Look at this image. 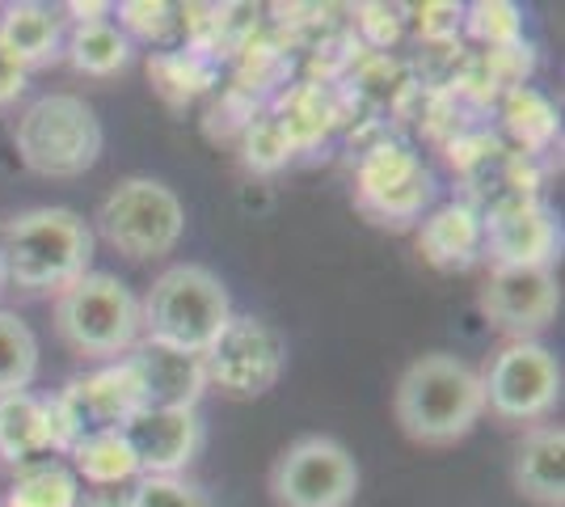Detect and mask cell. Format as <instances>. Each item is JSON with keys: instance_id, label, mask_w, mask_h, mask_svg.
<instances>
[{"instance_id": "4fadbf2b", "label": "cell", "mask_w": 565, "mask_h": 507, "mask_svg": "<svg viewBox=\"0 0 565 507\" xmlns=\"http://www.w3.org/2000/svg\"><path fill=\"white\" fill-rule=\"evenodd\" d=\"M122 440L140 478H178V469H186L203 448V419L190 406H143L127 419Z\"/></svg>"}, {"instance_id": "603a6c76", "label": "cell", "mask_w": 565, "mask_h": 507, "mask_svg": "<svg viewBox=\"0 0 565 507\" xmlns=\"http://www.w3.org/2000/svg\"><path fill=\"white\" fill-rule=\"evenodd\" d=\"M9 507H76L81 490H76V474L60 461H34L18 474V483L9 490Z\"/></svg>"}, {"instance_id": "9a60e30c", "label": "cell", "mask_w": 565, "mask_h": 507, "mask_svg": "<svg viewBox=\"0 0 565 507\" xmlns=\"http://www.w3.org/2000/svg\"><path fill=\"white\" fill-rule=\"evenodd\" d=\"M127 368L140 381L143 406H199L203 389H207V368L203 356L173 351L161 342H140L136 356H127Z\"/></svg>"}, {"instance_id": "7402d4cb", "label": "cell", "mask_w": 565, "mask_h": 507, "mask_svg": "<svg viewBox=\"0 0 565 507\" xmlns=\"http://www.w3.org/2000/svg\"><path fill=\"white\" fill-rule=\"evenodd\" d=\"M34 377H39V338L18 314L0 309V398L30 393Z\"/></svg>"}, {"instance_id": "cb8c5ba5", "label": "cell", "mask_w": 565, "mask_h": 507, "mask_svg": "<svg viewBox=\"0 0 565 507\" xmlns=\"http://www.w3.org/2000/svg\"><path fill=\"white\" fill-rule=\"evenodd\" d=\"M502 119H507V127H511V136H515L519 145L532 148V152H541V148L557 136V115H553L548 97H541L532 85H515V89L507 94Z\"/></svg>"}, {"instance_id": "ba28073f", "label": "cell", "mask_w": 565, "mask_h": 507, "mask_svg": "<svg viewBox=\"0 0 565 507\" xmlns=\"http://www.w3.org/2000/svg\"><path fill=\"white\" fill-rule=\"evenodd\" d=\"M203 368H207V385L236 402H254L279 385L287 368V342L270 321L233 314L212 347L203 351Z\"/></svg>"}, {"instance_id": "e0dca14e", "label": "cell", "mask_w": 565, "mask_h": 507, "mask_svg": "<svg viewBox=\"0 0 565 507\" xmlns=\"http://www.w3.org/2000/svg\"><path fill=\"white\" fill-rule=\"evenodd\" d=\"M418 254L435 271H465L481 254V212L469 203H444L418 229Z\"/></svg>"}, {"instance_id": "7a4b0ae2", "label": "cell", "mask_w": 565, "mask_h": 507, "mask_svg": "<svg viewBox=\"0 0 565 507\" xmlns=\"http://www.w3.org/2000/svg\"><path fill=\"white\" fill-rule=\"evenodd\" d=\"M94 263V229L72 208H30L0 224V275L25 292H64Z\"/></svg>"}, {"instance_id": "52a82bcc", "label": "cell", "mask_w": 565, "mask_h": 507, "mask_svg": "<svg viewBox=\"0 0 565 507\" xmlns=\"http://www.w3.org/2000/svg\"><path fill=\"white\" fill-rule=\"evenodd\" d=\"M359 495V465L333 435H300L270 465L275 507H351Z\"/></svg>"}, {"instance_id": "6da1fadb", "label": "cell", "mask_w": 565, "mask_h": 507, "mask_svg": "<svg viewBox=\"0 0 565 507\" xmlns=\"http://www.w3.org/2000/svg\"><path fill=\"white\" fill-rule=\"evenodd\" d=\"M393 411H397L401 432L414 444H430V448L456 444L486 414L481 372L448 351H430L401 372Z\"/></svg>"}, {"instance_id": "484cf974", "label": "cell", "mask_w": 565, "mask_h": 507, "mask_svg": "<svg viewBox=\"0 0 565 507\" xmlns=\"http://www.w3.org/2000/svg\"><path fill=\"white\" fill-rule=\"evenodd\" d=\"M465 22H469L472 39L490 43V51L523 43V18H519L515 4H507V0H477Z\"/></svg>"}, {"instance_id": "277c9868", "label": "cell", "mask_w": 565, "mask_h": 507, "mask_svg": "<svg viewBox=\"0 0 565 507\" xmlns=\"http://www.w3.org/2000/svg\"><path fill=\"white\" fill-rule=\"evenodd\" d=\"M55 330L85 360H118L136 347L143 321L140 300L115 275L85 271L55 300Z\"/></svg>"}, {"instance_id": "5b68a950", "label": "cell", "mask_w": 565, "mask_h": 507, "mask_svg": "<svg viewBox=\"0 0 565 507\" xmlns=\"http://www.w3.org/2000/svg\"><path fill=\"white\" fill-rule=\"evenodd\" d=\"M102 119L76 94H47L18 119V157L43 178H81L102 157Z\"/></svg>"}, {"instance_id": "ac0fdd59", "label": "cell", "mask_w": 565, "mask_h": 507, "mask_svg": "<svg viewBox=\"0 0 565 507\" xmlns=\"http://www.w3.org/2000/svg\"><path fill=\"white\" fill-rule=\"evenodd\" d=\"M47 453H55L47 398H34V393L0 398V457L25 469Z\"/></svg>"}, {"instance_id": "9c48e42d", "label": "cell", "mask_w": 565, "mask_h": 507, "mask_svg": "<svg viewBox=\"0 0 565 507\" xmlns=\"http://www.w3.org/2000/svg\"><path fill=\"white\" fill-rule=\"evenodd\" d=\"M481 389H486V411H494L498 419L536 423L562 398V363L544 342L519 338L490 360V368L481 372Z\"/></svg>"}, {"instance_id": "d4e9b609", "label": "cell", "mask_w": 565, "mask_h": 507, "mask_svg": "<svg viewBox=\"0 0 565 507\" xmlns=\"http://www.w3.org/2000/svg\"><path fill=\"white\" fill-rule=\"evenodd\" d=\"M275 119H279L282 131L291 136V145L305 148V145H312L317 136L330 131V123H333L330 97L321 94L317 85H300V89H291V94L282 97V106Z\"/></svg>"}, {"instance_id": "8992f818", "label": "cell", "mask_w": 565, "mask_h": 507, "mask_svg": "<svg viewBox=\"0 0 565 507\" xmlns=\"http://www.w3.org/2000/svg\"><path fill=\"white\" fill-rule=\"evenodd\" d=\"M97 229L122 258L148 263L178 250L186 233L182 199L157 178H122L97 208Z\"/></svg>"}, {"instance_id": "ffe728a7", "label": "cell", "mask_w": 565, "mask_h": 507, "mask_svg": "<svg viewBox=\"0 0 565 507\" xmlns=\"http://www.w3.org/2000/svg\"><path fill=\"white\" fill-rule=\"evenodd\" d=\"M68 60L76 73L85 76H115L118 68H127V60H131V43H127V34L118 30V25L102 22H76L68 39Z\"/></svg>"}, {"instance_id": "30bf717a", "label": "cell", "mask_w": 565, "mask_h": 507, "mask_svg": "<svg viewBox=\"0 0 565 507\" xmlns=\"http://www.w3.org/2000/svg\"><path fill=\"white\" fill-rule=\"evenodd\" d=\"M435 199V178L405 145H376L354 173V203L376 224H409Z\"/></svg>"}, {"instance_id": "2e32d148", "label": "cell", "mask_w": 565, "mask_h": 507, "mask_svg": "<svg viewBox=\"0 0 565 507\" xmlns=\"http://www.w3.org/2000/svg\"><path fill=\"white\" fill-rule=\"evenodd\" d=\"M511 483L523 499L541 507L565 504V432L562 427H532L519 440L515 461H511Z\"/></svg>"}, {"instance_id": "f1b7e54d", "label": "cell", "mask_w": 565, "mask_h": 507, "mask_svg": "<svg viewBox=\"0 0 565 507\" xmlns=\"http://www.w3.org/2000/svg\"><path fill=\"white\" fill-rule=\"evenodd\" d=\"M118 18L131 34H143V39H166L169 25H173V9L161 4V0H122L118 4Z\"/></svg>"}, {"instance_id": "d6986e66", "label": "cell", "mask_w": 565, "mask_h": 507, "mask_svg": "<svg viewBox=\"0 0 565 507\" xmlns=\"http://www.w3.org/2000/svg\"><path fill=\"white\" fill-rule=\"evenodd\" d=\"M60 47V25L43 4H9L0 18V60L9 68H34L47 64Z\"/></svg>"}, {"instance_id": "8fae6325", "label": "cell", "mask_w": 565, "mask_h": 507, "mask_svg": "<svg viewBox=\"0 0 565 507\" xmlns=\"http://www.w3.org/2000/svg\"><path fill=\"white\" fill-rule=\"evenodd\" d=\"M562 292L548 266H494L481 284V314L494 321L502 335L536 338L557 317Z\"/></svg>"}, {"instance_id": "83f0119b", "label": "cell", "mask_w": 565, "mask_h": 507, "mask_svg": "<svg viewBox=\"0 0 565 507\" xmlns=\"http://www.w3.org/2000/svg\"><path fill=\"white\" fill-rule=\"evenodd\" d=\"M131 507H215L207 490L182 478H140L131 490Z\"/></svg>"}, {"instance_id": "3957f363", "label": "cell", "mask_w": 565, "mask_h": 507, "mask_svg": "<svg viewBox=\"0 0 565 507\" xmlns=\"http://www.w3.org/2000/svg\"><path fill=\"white\" fill-rule=\"evenodd\" d=\"M233 300L220 275L199 263H178L148 288V300L140 305V321L148 330V342H161L173 351L203 356L215 342V335L228 326Z\"/></svg>"}, {"instance_id": "7c38bea8", "label": "cell", "mask_w": 565, "mask_h": 507, "mask_svg": "<svg viewBox=\"0 0 565 507\" xmlns=\"http://www.w3.org/2000/svg\"><path fill=\"white\" fill-rule=\"evenodd\" d=\"M562 245V229L553 212L532 194L498 199L481 216V250L494 266H548Z\"/></svg>"}, {"instance_id": "4316f807", "label": "cell", "mask_w": 565, "mask_h": 507, "mask_svg": "<svg viewBox=\"0 0 565 507\" xmlns=\"http://www.w3.org/2000/svg\"><path fill=\"white\" fill-rule=\"evenodd\" d=\"M291 152H296V145H291V136L282 131V123L275 119V115L245 123V166L249 169L270 173V169L287 166Z\"/></svg>"}, {"instance_id": "44dd1931", "label": "cell", "mask_w": 565, "mask_h": 507, "mask_svg": "<svg viewBox=\"0 0 565 507\" xmlns=\"http://www.w3.org/2000/svg\"><path fill=\"white\" fill-rule=\"evenodd\" d=\"M68 457H72V465H76V474L97 486L127 483V478L140 474V469H136V457H131V448H127V440H122V432L81 435V440L68 448Z\"/></svg>"}, {"instance_id": "f546056e", "label": "cell", "mask_w": 565, "mask_h": 507, "mask_svg": "<svg viewBox=\"0 0 565 507\" xmlns=\"http://www.w3.org/2000/svg\"><path fill=\"white\" fill-rule=\"evenodd\" d=\"M4 507H9V504H4Z\"/></svg>"}, {"instance_id": "5bb4252c", "label": "cell", "mask_w": 565, "mask_h": 507, "mask_svg": "<svg viewBox=\"0 0 565 507\" xmlns=\"http://www.w3.org/2000/svg\"><path fill=\"white\" fill-rule=\"evenodd\" d=\"M55 402H60V411L68 414L76 440H81V435H97V432H122L127 419L143 411L140 381H136V372L127 368V360L68 381L64 393H55Z\"/></svg>"}]
</instances>
